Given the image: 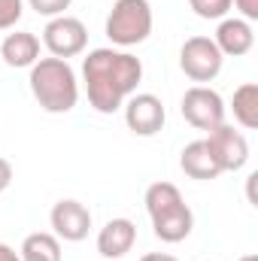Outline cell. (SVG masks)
Returning <instances> with one entry per match:
<instances>
[{
  "instance_id": "cell-1",
  "label": "cell",
  "mask_w": 258,
  "mask_h": 261,
  "mask_svg": "<svg viewBox=\"0 0 258 261\" xmlns=\"http://www.w3.org/2000/svg\"><path fill=\"white\" fill-rule=\"evenodd\" d=\"M143 79V61L125 49H91L82 61V82L88 103L110 116L125 107Z\"/></svg>"
},
{
  "instance_id": "cell-2",
  "label": "cell",
  "mask_w": 258,
  "mask_h": 261,
  "mask_svg": "<svg viewBox=\"0 0 258 261\" xmlns=\"http://www.w3.org/2000/svg\"><path fill=\"white\" fill-rule=\"evenodd\" d=\"M31 94L34 100L52 113V116H64L76 107L79 100V79L76 70L67 64L64 58H40L31 67Z\"/></svg>"
},
{
  "instance_id": "cell-3",
  "label": "cell",
  "mask_w": 258,
  "mask_h": 261,
  "mask_svg": "<svg viewBox=\"0 0 258 261\" xmlns=\"http://www.w3.org/2000/svg\"><path fill=\"white\" fill-rule=\"evenodd\" d=\"M152 34V6L149 0H116L107 15V37L113 46L131 49L146 43Z\"/></svg>"
},
{
  "instance_id": "cell-4",
  "label": "cell",
  "mask_w": 258,
  "mask_h": 261,
  "mask_svg": "<svg viewBox=\"0 0 258 261\" xmlns=\"http://www.w3.org/2000/svg\"><path fill=\"white\" fill-rule=\"evenodd\" d=\"M222 64H225V55L219 52L213 37H189L179 49V67L197 85L213 82L222 73Z\"/></svg>"
},
{
  "instance_id": "cell-5",
  "label": "cell",
  "mask_w": 258,
  "mask_h": 261,
  "mask_svg": "<svg viewBox=\"0 0 258 261\" xmlns=\"http://www.w3.org/2000/svg\"><path fill=\"white\" fill-rule=\"evenodd\" d=\"M179 110H183V119H186L192 128L207 130V134L225 122V100H222V94H219L216 88H210V85H192V88L183 94Z\"/></svg>"
},
{
  "instance_id": "cell-6",
  "label": "cell",
  "mask_w": 258,
  "mask_h": 261,
  "mask_svg": "<svg viewBox=\"0 0 258 261\" xmlns=\"http://www.w3.org/2000/svg\"><path fill=\"white\" fill-rule=\"evenodd\" d=\"M43 46L49 49L52 58H64V61L76 58L88 46V28L73 15L49 18V24L43 28Z\"/></svg>"
},
{
  "instance_id": "cell-7",
  "label": "cell",
  "mask_w": 258,
  "mask_h": 261,
  "mask_svg": "<svg viewBox=\"0 0 258 261\" xmlns=\"http://www.w3.org/2000/svg\"><path fill=\"white\" fill-rule=\"evenodd\" d=\"M164 119H167V110H164L158 94L134 91L125 100V125L137 137H155L158 130L164 128Z\"/></svg>"
},
{
  "instance_id": "cell-8",
  "label": "cell",
  "mask_w": 258,
  "mask_h": 261,
  "mask_svg": "<svg viewBox=\"0 0 258 261\" xmlns=\"http://www.w3.org/2000/svg\"><path fill=\"white\" fill-rule=\"evenodd\" d=\"M203 143L210 146V152H213L216 164L222 167V173H234V170H240L249 161V143H246V137L240 130H234L231 125H225V122L219 128L210 130L203 137Z\"/></svg>"
},
{
  "instance_id": "cell-9",
  "label": "cell",
  "mask_w": 258,
  "mask_h": 261,
  "mask_svg": "<svg viewBox=\"0 0 258 261\" xmlns=\"http://www.w3.org/2000/svg\"><path fill=\"white\" fill-rule=\"evenodd\" d=\"M49 222H52V234L64 243H82L91 231V210L82 203V200H58L49 213Z\"/></svg>"
},
{
  "instance_id": "cell-10",
  "label": "cell",
  "mask_w": 258,
  "mask_h": 261,
  "mask_svg": "<svg viewBox=\"0 0 258 261\" xmlns=\"http://www.w3.org/2000/svg\"><path fill=\"white\" fill-rule=\"evenodd\" d=\"M213 43L219 46V52L225 58H240L255 46V31L246 18H222L216 28Z\"/></svg>"
},
{
  "instance_id": "cell-11",
  "label": "cell",
  "mask_w": 258,
  "mask_h": 261,
  "mask_svg": "<svg viewBox=\"0 0 258 261\" xmlns=\"http://www.w3.org/2000/svg\"><path fill=\"white\" fill-rule=\"evenodd\" d=\"M134 243H137V225L131 219H110L97 231V252L110 261L125 258L134 249Z\"/></svg>"
},
{
  "instance_id": "cell-12",
  "label": "cell",
  "mask_w": 258,
  "mask_h": 261,
  "mask_svg": "<svg viewBox=\"0 0 258 261\" xmlns=\"http://www.w3.org/2000/svg\"><path fill=\"white\" fill-rule=\"evenodd\" d=\"M192 228H194V213L186 200L158 213V216H152V231L161 243H183L192 234Z\"/></svg>"
},
{
  "instance_id": "cell-13",
  "label": "cell",
  "mask_w": 258,
  "mask_h": 261,
  "mask_svg": "<svg viewBox=\"0 0 258 261\" xmlns=\"http://www.w3.org/2000/svg\"><path fill=\"white\" fill-rule=\"evenodd\" d=\"M0 58H3L6 67H15V70L34 67L40 61V40H37V34H31V31L6 34L3 43H0Z\"/></svg>"
},
{
  "instance_id": "cell-14",
  "label": "cell",
  "mask_w": 258,
  "mask_h": 261,
  "mask_svg": "<svg viewBox=\"0 0 258 261\" xmlns=\"http://www.w3.org/2000/svg\"><path fill=\"white\" fill-rule=\"evenodd\" d=\"M179 167H183V173L189 179H200V182H210V179L222 176V167L216 164V158H213V152H210V146L203 140H194L183 149Z\"/></svg>"
},
{
  "instance_id": "cell-15",
  "label": "cell",
  "mask_w": 258,
  "mask_h": 261,
  "mask_svg": "<svg viewBox=\"0 0 258 261\" xmlns=\"http://www.w3.org/2000/svg\"><path fill=\"white\" fill-rule=\"evenodd\" d=\"M21 261H61V240L49 231H37V234H28L21 240V249H18Z\"/></svg>"
},
{
  "instance_id": "cell-16",
  "label": "cell",
  "mask_w": 258,
  "mask_h": 261,
  "mask_svg": "<svg viewBox=\"0 0 258 261\" xmlns=\"http://www.w3.org/2000/svg\"><path fill=\"white\" fill-rule=\"evenodd\" d=\"M231 110H234V119H237L240 128L246 130L258 128V85L255 82H243L240 88H234Z\"/></svg>"
},
{
  "instance_id": "cell-17",
  "label": "cell",
  "mask_w": 258,
  "mask_h": 261,
  "mask_svg": "<svg viewBox=\"0 0 258 261\" xmlns=\"http://www.w3.org/2000/svg\"><path fill=\"white\" fill-rule=\"evenodd\" d=\"M143 203H146V213H149V219H152V216H158V213H164V210L183 203V192H179L173 182H152V186L146 189Z\"/></svg>"
},
{
  "instance_id": "cell-18",
  "label": "cell",
  "mask_w": 258,
  "mask_h": 261,
  "mask_svg": "<svg viewBox=\"0 0 258 261\" xmlns=\"http://www.w3.org/2000/svg\"><path fill=\"white\" fill-rule=\"evenodd\" d=\"M189 6H192V12L197 15V18L222 21V18H228V12H231L234 0H189Z\"/></svg>"
},
{
  "instance_id": "cell-19",
  "label": "cell",
  "mask_w": 258,
  "mask_h": 261,
  "mask_svg": "<svg viewBox=\"0 0 258 261\" xmlns=\"http://www.w3.org/2000/svg\"><path fill=\"white\" fill-rule=\"evenodd\" d=\"M24 12V0H0V31H12Z\"/></svg>"
},
{
  "instance_id": "cell-20",
  "label": "cell",
  "mask_w": 258,
  "mask_h": 261,
  "mask_svg": "<svg viewBox=\"0 0 258 261\" xmlns=\"http://www.w3.org/2000/svg\"><path fill=\"white\" fill-rule=\"evenodd\" d=\"M73 0H28V6L37 12V15H46V18H58L70 9Z\"/></svg>"
},
{
  "instance_id": "cell-21",
  "label": "cell",
  "mask_w": 258,
  "mask_h": 261,
  "mask_svg": "<svg viewBox=\"0 0 258 261\" xmlns=\"http://www.w3.org/2000/svg\"><path fill=\"white\" fill-rule=\"evenodd\" d=\"M234 6H237L240 18H246V21H255L258 18V0H234Z\"/></svg>"
},
{
  "instance_id": "cell-22",
  "label": "cell",
  "mask_w": 258,
  "mask_h": 261,
  "mask_svg": "<svg viewBox=\"0 0 258 261\" xmlns=\"http://www.w3.org/2000/svg\"><path fill=\"white\" fill-rule=\"evenodd\" d=\"M12 186V164L6 158H0V195Z\"/></svg>"
},
{
  "instance_id": "cell-23",
  "label": "cell",
  "mask_w": 258,
  "mask_h": 261,
  "mask_svg": "<svg viewBox=\"0 0 258 261\" xmlns=\"http://www.w3.org/2000/svg\"><path fill=\"white\" fill-rule=\"evenodd\" d=\"M140 261H179L176 255H170V252H146Z\"/></svg>"
},
{
  "instance_id": "cell-24",
  "label": "cell",
  "mask_w": 258,
  "mask_h": 261,
  "mask_svg": "<svg viewBox=\"0 0 258 261\" xmlns=\"http://www.w3.org/2000/svg\"><path fill=\"white\" fill-rule=\"evenodd\" d=\"M0 261H21V255L12 249V246H6V243H0Z\"/></svg>"
},
{
  "instance_id": "cell-25",
  "label": "cell",
  "mask_w": 258,
  "mask_h": 261,
  "mask_svg": "<svg viewBox=\"0 0 258 261\" xmlns=\"http://www.w3.org/2000/svg\"><path fill=\"white\" fill-rule=\"evenodd\" d=\"M240 261H258V255H255V252H249V255H243Z\"/></svg>"
}]
</instances>
